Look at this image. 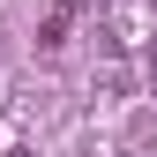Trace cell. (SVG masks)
Masks as SVG:
<instances>
[{
  "mask_svg": "<svg viewBox=\"0 0 157 157\" xmlns=\"http://www.w3.org/2000/svg\"><path fill=\"white\" fill-rule=\"evenodd\" d=\"M15 157H37V150H15Z\"/></svg>",
  "mask_w": 157,
  "mask_h": 157,
  "instance_id": "3957f363",
  "label": "cell"
},
{
  "mask_svg": "<svg viewBox=\"0 0 157 157\" xmlns=\"http://www.w3.org/2000/svg\"><path fill=\"white\" fill-rule=\"evenodd\" d=\"M60 8H105V0H60Z\"/></svg>",
  "mask_w": 157,
  "mask_h": 157,
  "instance_id": "6da1fadb",
  "label": "cell"
},
{
  "mask_svg": "<svg viewBox=\"0 0 157 157\" xmlns=\"http://www.w3.org/2000/svg\"><path fill=\"white\" fill-rule=\"evenodd\" d=\"M120 157H150V150H120Z\"/></svg>",
  "mask_w": 157,
  "mask_h": 157,
  "instance_id": "7a4b0ae2",
  "label": "cell"
}]
</instances>
